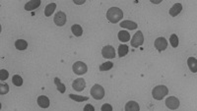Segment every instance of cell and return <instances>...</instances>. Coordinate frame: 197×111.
<instances>
[{
    "label": "cell",
    "mask_w": 197,
    "mask_h": 111,
    "mask_svg": "<svg viewBox=\"0 0 197 111\" xmlns=\"http://www.w3.org/2000/svg\"><path fill=\"white\" fill-rule=\"evenodd\" d=\"M122 18H123V12L121 9L118 7H112L107 12V19L113 24L118 23Z\"/></svg>",
    "instance_id": "1"
},
{
    "label": "cell",
    "mask_w": 197,
    "mask_h": 111,
    "mask_svg": "<svg viewBox=\"0 0 197 111\" xmlns=\"http://www.w3.org/2000/svg\"><path fill=\"white\" fill-rule=\"evenodd\" d=\"M169 90L166 86H157V87L154 88L153 91H152V95L153 97L157 100H162L163 98L168 95Z\"/></svg>",
    "instance_id": "2"
},
{
    "label": "cell",
    "mask_w": 197,
    "mask_h": 111,
    "mask_svg": "<svg viewBox=\"0 0 197 111\" xmlns=\"http://www.w3.org/2000/svg\"><path fill=\"white\" fill-rule=\"evenodd\" d=\"M90 92H91V95L93 96V98H95V99H97V100L103 99V96H104V90H103V88L102 87V86L98 85V84L94 85L93 87L91 88Z\"/></svg>",
    "instance_id": "3"
},
{
    "label": "cell",
    "mask_w": 197,
    "mask_h": 111,
    "mask_svg": "<svg viewBox=\"0 0 197 111\" xmlns=\"http://www.w3.org/2000/svg\"><path fill=\"white\" fill-rule=\"evenodd\" d=\"M73 72L76 74V75H84V74L87 73L88 71V67L84 62H81V61H77L73 64Z\"/></svg>",
    "instance_id": "4"
},
{
    "label": "cell",
    "mask_w": 197,
    "mask_h": 111,
    "mask_svg": "<svg viewBox=\"0 0 197 111\" xmlns=\"http://www.w3.org/2000/svg\"><path fill=\"white\" fill-rule=\"evenodd\" d=\"M144 44V36L141 30H138V32L135 34L132 39H131V46L137 48L138 46H141Z\"/></svg>",
    "instance_id": "5"
},
{
    "label": "cell",
    "mask_w": 197,
    "mask_h": 111,
    "mask_svg": "<svg viewBox=\"0 0 197 111\" xmlns=\"http://www.w3.org/2000/svg\"><path fill=\"white\" fill-rule=\"evenodd\" d=\"M166 105L170 109H177L180 107V100L175 96H170L166 99Z\"/></svg>",
    "instance_id": "6"
},
{
    "label": "cell",
    "mask_w": 197,
    "mask_h": 111,
    "mask_svg": "<svg viewBox=\"0 0 197 111\" xmlns=\"http://www.w3.org/2000/svg\"><path fill=\"white\" fill-rule=\"evenodd\" d=\"M102 54L103 57L112 59L115 57V50L112 45H107L102 49Z\"/></svg>",
    "instance_id": "7"
},
{
    "label": "cell",
    "mask_w": 197,
    "mask_h": 111,
    "mask_svg": "<svg viewBox=\"0 0 197 111\" xmlns=\"http://www.w3.org/2000/svg\"><path fill=\"white\" fill-rule=\"evenodd\" d=\"M54 23L58 27L64 26L65 23H66V15H65L64 12L59 11V12H57L56 14H55V16H54Z\"/></svg>",
    "instance_id": "8"
},
{
    "label": "cell",
    "mask_w": 197,
    "mask_h": 111,
    "mask_svg": "<svg viewBox=\"0 0 197 111\" xmlns=\"http://www.w3.org/2000/svg\"><path fill=\"white\" fill-rule=\"evenodd\" d=\"M72 88L77 91H82L86 88V82L82 78H78L72 83Z\"/></svg>",
    "instance_id": "9"
},
{
    "label": "cell",
    "mask_w": 197,
    "mask_h": 111,
    "mask_svg": "<svg viewBox=\"0 0 197 111\" xmlns=\"http://www.w3.org/2000/svg\"><path fill=\"white\" fill-rule=\"evenodd\" d=\"M155 47L158 49V51H164L165 49H167L168 47V41L167 39H166L165 38H158L156 40H155Z\"/></svg>",
    "instance_id": "10"
},
{
    "label": "cell",
    "mask_w": 197,
    "mask_h": 111,
    "mask_svg": "<svg viewBox=\"0 0 197 111\" xmlns=\"http://www.w3.org/2000/svg\"><path fill=\"white\" fill-rule=\"evenodd\" d=\"M40 5H41V0H32V1H29L28 3L25 4V10L32 11L40 7Z\"/></svg>",
    "instance_id": "11"
},
{
    "label": "cell",
    "mask_w": 197,
    "mask_h": 111,
    "mask_svg": "<svg viewBox=\"0 0 197 111\" xmlns=\"http://www.w3.org/2000/svg\"><path fill=\"white\" fill-rule=\"evenodd\" d=\"M182 10V5L180 3H175L172 7L170 9V15L171 17H175L177 16L178 14L180 13Z\"/></svg>",
    "instance_id": "12"
},
{
    "label": "cell",
    "mask_w": 197,
    "mask_h": 111,
    "mask_svg": "<svg viewBox=\"0 0 197 111\" xmlns=\"http://www.w3.org/2000/svg\"><path fill=\"white\" fill-rule=\"evenodd\" d=\"M119 26L121 28H125V29H128V30H136L137 27H138V25L135 23V22H132V21H122L120 23Z\"/></svg>",
    "instance_id": "13"
},
{
    "label": "cell",
    "mask_w": 197,
    "mask_h": 111,
    "mask_svg": "<svg viewBox=\"0 0 197 111\" xmlns=\"http://www.w3.org/2000/svg\"><path fill=\"white\" fill-rule=\"evenodd\" d=\"M38 104H39V106L41 107V108H47L49 106V99H48V97L45 96V95H41L38 97Z\"/></svg>",
    "instance_id": "14"
},
{
    "label": "cell",
    "mask_w": 197,
    "mask_h": 111,
    "mask_svg": "<svg viewBox=\"0 0 197 111\" xmlns=\"http://www.w3.org/2000/svg\"><path fill=\"white\" fill-rule=\"evenodd\" d=\"M187 65L189 67L190 71L192 73H196L197 72V60L194 57H189L187 59Z\"/></svg>",
    "instance_id": "15"
},
{
    "label": "cell",
    "mask_w": 197,
    "mask_h": 111,
    "mask_svg": "<svg viewBox=\"0 0 197 111\" xmlns=\"http://www.w3.org/2000/svg\"><path fill=\"white\" fill-rule=\"evenodd\" d=\"M140 107L136 101H128L125 105V110L126 111H139Z\"/></svg>",
    "instance_id": "16"
},
{
    "label": "cell",
    "mask_w": 197,
    "mask_h": 111,
    "mask_svg": "<svg viewBox=\"0 0 197 111\" xmlns=\"http://www.w3.org/2000/svg\"><path fill=\"white\" fill-rule=\"evenodd\" d=\"M118 39L122 42H126L128 40H130V34L126 32V30H120V32H118Z\"/></svg>",
    "instance_id": "17"
},
{
    "label": "cell",
    "mask_w": 197,
    "mask_h": 111,
    "mask_svg": "<svg viewBox=\"0 0 197 111\" xmlns=\"http://www.w3.org/2000/svg\"><path fill=\"white\" fill-rule=\"evenodd\" d=\"M15 47L18 50H25L28 47V42L24 39H18L15 41Z\"/></svg>",
    "instance_id": "18"
},
{
    "label": "cell",
    "mask_w": 197,
    "mask_h": 111,
    "mask_svg": "<svg viewBox=\"0 0 197 111\" xmlns=\"http://www.w3.org/2000/svg\"><path fill=\"white\" fill-rule=\"evenodd\" d=\"M71 30L73 35L75 36H81L83 35V29L82 27L80 26V25H73V26L71 27Z\"/></svg>",
    "instance_id": "19"
},
{
    "label": "cell",
    "mask_w": 197,
    "mask_h": 111,
    "mask_svg": "<svg viewBox=\"0 0 197 111\" xmlns=\"http://www.w3.org/2000/svg\"><path fill=\"white\" fill-rule=\"evenodd\" d=\"M55 9H56V4L55 3H50V4L46 5V7L45 9V15L46 17L51 16V14L53 13Z\"/></svg>",
    "instance_id": "20"
},
{
    "label": "cell",
    "mask_w": 197,
    "mask_h": 111,
    "mask_svg": "<svg viewBox=\"0 0 197 111\" xmlns=\"http://www.w3.org/2000/svg\"><path fill=\"white\" fill-rule=\"evenodd\" d=\"M54 84L57 87V90L60 92V94H64L66 90V87H65V85H63L60 82L59 78H54Z\"/></svg>",
    "instance_id": "21"
},
{
    "label": "cell",
    "mask_w": 197,
    "mask_h": 111,
    "mask_svg": "<svg viewBox=\"0 0 197 111\" xmlns=\"http://www.w3.org/2000/svg\"><path fill=\"white\" fill-rule=\"evenodd\" d=\"M129 49H128V46L126 44H121L118 46V55L119 57H124L125 55L128 53Z\"/></svg>",
    "instance_id": "22"
},
{
    "label": "cell",
    "mask_w": 197,
    "mask_h": 111,
    "mask_svg": "<svg viewBox=\"0 0 197 111\" xmlns=\"http://www.w3.org/2000/svg\"><path fill=\"white\" fill-rule=\"evenodd\" d=\"M69 97L71 98V99L75 100V101H78V102H81V101H86L89 99V97L87 96H82V95H73V94H70L69 95Z\"/></svg>",
    "instance_id": "23"
},
{
    "label": "cell",
    "mask_w": 197,
    "mask_h": 111,
    "mask_svg": "<svg viewBox=\"0 0 197 111\" xmlns=\"http://www.w3.org/2000/svg\"><path fill=\"white\" fill-rule=\"evenodd\" d=\"M113 67V63L110 62V61H108V62L103 63L100 66V71H102V72H103V71H108V70L112 69Z\"/></svg>",
    "instance_id": "24"
},
{
    "label": "cell",
    "mask_w": 197,
    "mask_h": 111,
    "mask_svg": "<svg viewBox=\"0 0 197 111\" xmlns=\"http://www.w3.org/2000/svg\"><path fill=\"white\" fill-rule=\"evenodd\" d=\"M12 82L16 86V87H21L23 85V79L19 75H14L12 78Z\"/></svg>",
    "instance_id": "25"
},
{
    "label": "cell",
    "mask_w": 197,
    "mask_h": 111,
    "mask_svg": "<svg viewBox=\"0 0 197 111\" xmlns=\"http://www.w3.org/2000/svg\"><path fill=\"white\" fill-rule=\"evenodd\" d=\"M170 44L172 47H177L178 45V38H177V35H175V34H172L171 35V38H170Z\"/></svg>",
    "instance_id": "26"
},
{
    "label": "cell",
    "mask_w": 197,
    "mask_h": 111,
    "mask_svg": "<svg viewBox=\"0 0 197 111\" xmlns=\"http://www.w3.org/2000/svg\"><path fill=\"white\" fill-rule=\"evenodd\" d=\"M9 91V86L6 83L0 84V95H6Z\"/></svg>",
    "instance_id": "27"
},
{
    "label": "cell",
    "mask_w": 197,
    "mask_h": 111,
    "mask_svg": "<svg viewBox=\"0 0 197 111\" xmlns=\"http://www.w3.org/2000/svg\"><path fill=\"white\" fill-rule=\"evenodd\" d=\"M9 77V72L6 71L4 69H1L0 70V80L1 81H5V80H7Z\"/></svg>",
    "instance_id": "28"
},
{
    "label": "cell",
    "mask_w": 197,
    "mask_h": 111,
    "mask_svg": "<svg viewBox=\"0 0 197 111\" xmlns=\"http://www.w3.org/2000/svg\"><path fill=\"white\" fill-rule=\"evenodd\" d=\"M113 111V106L109 105V104H103L102 106V111Z\"/></svg>",
    "instance_id": "29"
},
{
    "label": "cell",
    "mask_w": 197,
    "mask_h": 111,
    "mask_svg": "<svg viewBox=\"0 0 197 111\" xmlns=\"http://www.w3.org/2000/svg\"><path fill=\"white\" fill-rule=\"evenodd\" d=\"M84 110H85V111H86V110H92V111H94L95 108H94L93 105H91V104H87V105H86V106L84 107Z\"/></svg>",
    "instance_id": "30"
},
{
    "label": "cell",
    "mask_w": 197,
    "mask_h": 111,
    "mask_svg": "<svg viewBox=\"0 0 197 111\" xmlns=\"http://www.w3.org/2000/svg\"><path fill=\"white\" fill-rule=\"evenodd\" d=\"M74 3H75V4H78V5H80V4H84V3H85V0H74Z\"/></svg>",
    "instance_id": "31"
},
{
    "label": "cell",
    "mask_w": 197,
    "mask_h": 111,
    "mask_svg": "<svg viewBox=\"0 0 197 111\" xmlns=\"http://www.w3.org/2000/svg\"><path fill=\"white\" fill-rule=\"evenodd\" d=\"M161 1H162V0H156V1H154V0H151V2H152V3H156V4L160 3Z\"/></svg>",
    "instance_id": "32"
}]
</instances>
